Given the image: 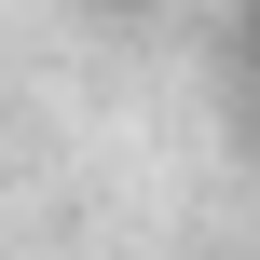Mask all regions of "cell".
<instances>
[{
    "mask_svg": "<svg viewBox=\"0 0 260 260\" xmlns=\"http://www.w3.org/2000/svg\"><path fill=\"white\" fill-rule=\"evenodd\" d=\"M82 14H110V27H137V14H165V0H82Z\"/></svg>",
    "mask_w": 260,
    "mask_h": 260,
    "instance_id": "7a4b0ae2",
    "label": "cell"
},
{
    "mask_svg": "<svg viewBox=\"0 0 260 260\" xmlns=\"http://www.w3.org/2000/svg\"><path fill=\"white\" fill-rule=\"evenodd\" d=\"M233 123H247V151H260V14H247V41H233Z\"/></svg>",
    "mask_w": 260,
    "mask_h": 260,
    "instance_id": "6da1fadb",
    "label": "cell"
}]
</instances>
